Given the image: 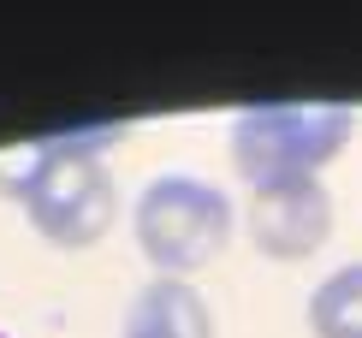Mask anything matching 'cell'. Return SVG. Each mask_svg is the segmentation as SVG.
<instances>
[{"instance_id":"3957f363","label":"cell","mask_w":362,"mask_h":338,"mask_svg":"<svg viewBox=\"0 0 362 338\" xmlns=\"http://www.w3.org/2000/svg\"><path fill=\"white\" fill-rule=\"evenodd\" d=\"M232 232H238L232 196L196 173H160L131 202V238H137L143 261L155 267V279L202 273L208 261L226 255Z\"/></svg>"},{"instance_id":"277c9868","label":"cell","mask_w":362,"mask_h":338,"mask_svg":"<svg viewBox=\"0 0 362 338\" xmlns=\"http://www.w3.org/2000/svg\"><path fill=\"white\" fill-rule=\"evenodd\" d=\"M244 232L267 261H303L333 238V190L327 178L262 184L244 202Z\"/></svg>"},{"instance_id":"7a4b0ae2","label":"cell","mask_w":362,"mask_h":338,"mask_svg":"<svg viewBox=\"0 0 362 338\" xmlns=\"http://www.w3.org/2000/svg\"><path fill=\"white\" fill-rule=\"evenodd\" d=\"M356 113L344 101H255L232 119V166L250 190L321 178L351 148Z\"/></svg>"},{"instance_id":"8992f818","label":"cell","mask_w":362,"mask_h":338,"mask_svg":"<svg viewBox=\"0 0 362 338\" xmlns=\"http://www.w3.org/2000/svg\"><path fill=\"white\" fill-rule=\"evenodd\" d=\"M309 332L315 338H362V261H344L309 291Z\"/></svg>"},{"instance_id":"5b68a950","label":"cell","mask_w":362,"mask_h":338,"mask_svg":"<svg viewBox=\"0 0 362 338\" xmlns=\"http://www.w3.org/2000/svg\"><path fill=\"white\" fill-rule=\"evenodd\" d=\"M119 338H214V309L190 279H148L125 303Z\"/></svg>"},{"instance_id":"52a82bcc","label":"cell","mask_w":362,"mask_h":338,"mask_svg":"<svg viewBox=\"0 0 362 338\" xmlns=\"http://www.w3.org/2000/svg\"><path fill=\"white\" fill-rule=\"evenodd\" d=\"M0 338H6V332H0Z\"/></svg>"},{"instance_id":"6da1fadb","label":"cell","mask_w":362,"mask_h":338,"mask_svg":"<svg viewBox=\"0 0 362 338\" xmlns=\"http://www.w3.org/2000/svg\"><path fill=\"white\" fill-rule=\"evenodd\" d=\"M24 220L54 250H95L119 220V190L89 136H48L12 184Z\"/></svg>"}]
</instances>
